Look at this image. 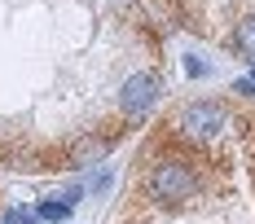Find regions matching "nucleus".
Here are the masks:
<instances>
[{
	"label": "nucleus",
	"instance_id": "6",
	"mask_svg": "<svg viewBox=\"0 0 255 224\" xmlns=\"http://www.w3.org/2000/svg\"><path fill=\"white\" fill-rule=\"evenodd\" d=\"M4 224H35V211H31V207H13V211L4 216Z\"/></svg>",
	"mask_w": 255,
	"mask_h": 224
},
{
	"label": "nucleus",
	"instance_id": "3",
	"mask_svg": "<svg viewBox=\"0 0 255 224\" xmlns=\"http://www.w3.org/2000/svg\"><path fill=\"white\" fill-rule=\"evenodd\" d=\"M154 101H158V79L154 75H128L124 79V93H119V106H124L128 119H141L145 110H150Z\"/></svg>",
	"mask_w": 255,
	"mask_h": 224
},
{
	"label": "nucleus",
	"instance_id": "7",
	"mask_svg": "<svg viewBox=\"0 0 255 224\" xmlns=\"http://www.w3.org/2000/svg\"><path fill=\"white\" fill-rule=\"evenodd\" d=\"M233 93H242V97H255V84H251V79H238V84H233Z\"/></svg>",
	"mask_w": 255,
	"mask_h": 224
},
{
	"label": "nucleus",
	"instance_id": "2",
	"mask_svg": "<svg viewBox=\"0 0 255 224\" xmlns=\"http://www.w3.org/2000/svg\"><path fill=\"white\" fill-rule=\"evenodd\" d=\"M225 123H229V110L220 101H189L176 119V132L185 141H211L216 132H225Z\"/></svg>",
	"mask_w": 255,
	"mask_h": 224
},
{
	"label": "nucleus",
	"instance_id": "4",
	"mask_svg": "<svg viewBox=\"0 0 255 224\" xmlns=\"http://www.w3.org/2000/svg\"><path fill=\"white\" fill-rule=\"evenodd\" d=\"M110 145H115V136L93 132V136H84V141H75V145L66 149V163H71V167H93L97 158H106V154H110Z\"/></svg>",
	"mask_w": 255,
	"mask_h": 224
},
{
	"label": "nucleus",
	"instance_id": "1",
	"mask_svg": "<svg viewBox=\"0 0 255 224\" xmlns=\"http://www.w3.org/2000/svg\"><path fill=\"white\" fill-rule=\"evenodd\" d=\"M141 189H145V198L158 202V207H189V202L198 198V189H203V176H198V167H194L189 158L163 154V158H154L150 167H145Z\"/></svg>",
	"mask_w": 255,
	"mask_h": 224
},
{
	"label": "nucleus",
	"instance_id": "5",
	"mask_svg": "<svg viewBox=\"0 0 255 224\" xmlns=\"http://www.w3.org/2000/svg\"><path fill=\"white\" fill-rule=\"evenodd\" d=\"M66 216H71V202H66V198H57V202H44V207L35 211V220H49V224L66 220Z\"/></svg>",
	"mask_w": 255,
	"mask_h": 224
}]
</instances>
